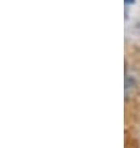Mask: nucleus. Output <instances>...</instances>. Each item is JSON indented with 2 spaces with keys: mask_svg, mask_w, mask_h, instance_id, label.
<instances>
[{
  "mask_svg": "<svg viewBox=\"0 0 140 148\" xmlns=\"http://www.w3.org/2000/svg\"><path fill=\"white\" fill-rule=\"evenodd\" d=\"M135 3V0H125V5H133V4Z\"/></svg>",
  "mask_w": 140,
  "mask_h": 148,
  "instance_id": "1",
  "label": "nucleus"
}]
</instances>
